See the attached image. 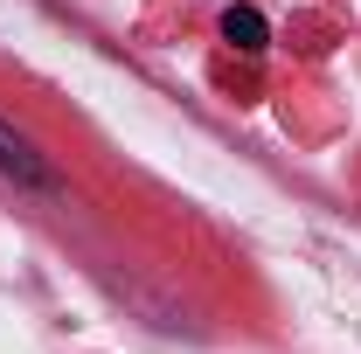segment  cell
Instances as JSON below:
<instances>
[{"mask_svg":"<svg viewBox=\"0 0 361 354\" xmlns=\"http://www.w3.org/2000/svg\"><path fill=\"white\" fill-rule=\"evenodd\" d=\"M0 174L21 181V188H42V195H63V174L35 153V139H21L14 126H0Z\"/></svg>","mask_w":361,"mask_h":354,"instance_id":"6da1fadb","label":"cell"},{"mask_svg":"<svg viewBox=\"0 0 361 354\" xmlns=\"http://www.w3.org/2000/svg\"><path fill=\"white\" fill-rule=\"evenodd\" d=\"M223 42L243 49V56H264V42H271L264 14H257V7H229V14H223Z\"/></svg>","mask_w":361,"mask_h":354,"instance_id":"7a4b0ae2","label":"cell"}]
</instances>
